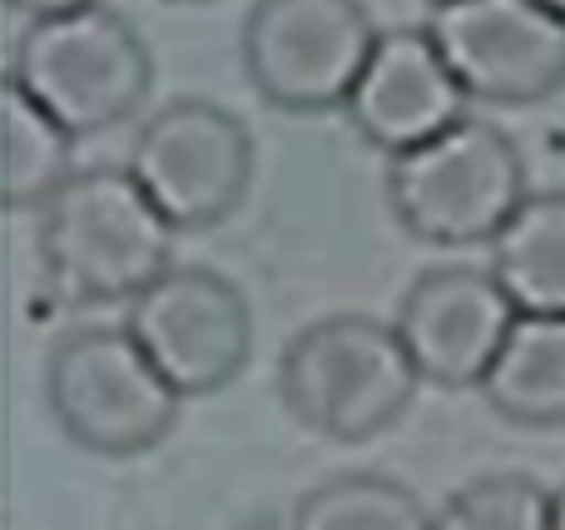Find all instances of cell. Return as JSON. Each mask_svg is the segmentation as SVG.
Listing matches in <instances>:
<instances>
[{
  "label": "cell",
  "instance_id": "16",
  "mask_svg": "<svg viewBox=\"0 0 565 530\" xmlns=\"http://www.w3.org/2000/svg\"><path fill=\"white\" fill-rule=\"evenodd\" d=\"M431 530H551V491L521 472L477 476L431 511Z\"/></svg>",
  "mask_w": 565,
  "mask_h": 530
},
{
  "label": "cell",
  "instance_id": "9",
  "mask_svg": "<svg viewBox=\"0 0 565 530\" xmlns=\"http://www.w3.org/2000/svg\"><path fill=\"white\" fill-rule=\"evenodd\" d=\"M427 35L481 105H541L565 89V20L541 0H441Z\"/></svg>",
  "mask_w": 565,
  "mask_h": 530
},
{
  "label": "cell",
  "instance_id": "18",
  "mask_svg": "<svg viewBox=\"0 0 565 530\" xmlns=\"http://www.w3.org/2000/svg\"><path fill=\"white\" fill-rule=\"evenodd\" d=\"M551 530H565V482L551 491Z\"/></svg>",
  "mask_w": 565,
  "mask_h": 530
},
{
  "label": "cell",
  "instance_id": "12",
  "mask_svg": "<svg viewBox=\"0 0 565 530\" xmlns=\"http://www.w3.org/2000/svg\"><path fill=\"white\" fill-rule=\"evenodd\" d=\"M481 397L511 426H565V317L521 313L481 382Z\"/></svg>",
  "mask_w": 565,
  "mask_h": 530
},
{
  "label": "cell",
  "instance_id": "15",
  "mask_svg": "<svg viewBox=\"0 0 565 530\" xmlns=\"http://www.w3.org/2000/svg\"><path fill=\"white\" fill-rule=\"evenodd\" d=\"M288 530H431V511L392 476L348 472L298 496Z\"/></svg>",
  "mask_w": 565,
  "mask_h": 530
},
{
  "label": "cell",
  "instance_id": "19",
  "mask_svg": "<svg viewBox=\"0 0 565 530\" xmlns=\"http://www.w3.org/2000/svg\"><path fill=\"white\" fill-rule=\"evenodd\" d=\"M541 6H546V10H556V15L565 20V0H541Z\"/></svg>",
  "mask_w": 565,
  "mask_h": 530
},
{
  "label": "cell",
  "instance_id": "8",
  "mask_svg": "<svg viewBox=\"0 0 565 530\" xmlns=\"http://www.w3.org/2000/svg\"><path fill=\"white\" fill-rule=\"evenodd\" d=\"M129 337L184 402L238 382L254 357V313L224 273L179 263L129 303Z\"/></svg>",
  "mask_w": 565,
  "mask_h": 530
},
{
  "label": "cell",
  "instance_id": "1",
  "mask_svg": "<svg viewBox=\"0 0 565 530\" xmlns=\"http://www.w3.org/2000/svg\"><path fill=\"white\" fill-rule=\"evenodd\" d=\"M35 248L65 303H135L174 268V224L149 204L129 169L95 164L40 208Z\"/></svg>",
  "mask_w": 565,
  "mask_h": 530
},
{
  "label": "cell",
  "instance_id": "11",
  "mask_svg": "<svg viewBox=\"0 0 565 530\" xmlns=\"http://www.w3.org/2000/svg\"><path fill=\"white\" fill-rule=\"evenodd\" d=\"M467 99L471 95L427 30H387L352 89L348 119L372 149L397 159L457 129L467 119Z\"/></svg>",
  "mask_w": 565,
  "mask_h": 530
},
{
  "label": "cell",
  "instance_id": "4",
  "mask_svg": "<svg viewBox=\"0 0 565 530\" xmlns=\"http://www.w3.org/2000/svg\"><path fill=\"white\" fill-rule=\"evenodd\" d=\"M10 79L75 139H85L139 115L154 89V55L119 10L85 6L30 20L10 55Z\"/></svg>",
  "mask_w": 565,
  "mask_h": 530
},
{
  "label": "cell",
  "instance_id": "10",
  "mask_svg": "<svg viewBox=\"0 0 565 530\" xmlns=\"http://www.w3.org/2000/svg\"><path fill=\"white\" fill-rule=\"evenodd\" d=\"M516 317V303L491 278V268L441 263L417 273V283L402 293L392 327L417 363L422 382L467 392L487 382Z\"/></svg>",
  "mask_w": 565,
  "mask_h": 530
},
{
  "label": "cell",
  "instance_id": "3",
  "mask_svg": "<svg viewBox=\"0 0 565 530\" xmlns=\"http://www.w3.org/2000/svg\"><path fill=\"white\" fill-rule=\"evenodd\" d=\"M382 188L392 218L431 248L491 244L531 198L521 144L487 119H461L431 144L387 159Z\"/></svg>",
  "mask_w": 565,
  "mask_h": 530
},
{
  "label": "cell",
  "instance_id": "5",
  "mask_svg": "<svg viewBox=\"0 0 565 530\" xmlns=\"http://www.w3.org/2000/svg\"><path fill=\"white\" fill-rule=\"evenodd\" d=\"M45 402L65 442L89 456H145L179 426L184 397L129 327H75L45 357Z\"/></svg>",
  "mask_w": 565,
  "mask_h": 530
},
{
  "label": "cell",
  "instance_id": "2",
  "mask_svg": "<svg viewBox=\"0 0 565 530\" xmlns=\"http://www.w3.org/2000/svg\"><path fill=\"white\" fill-rule=\"evenodd\" d=\"M422 372L397 327L367 313H332L298 327L278 353V397L308 432L358 446L412 407Z\"/></svg>",
  "mask_w": 565,
  "mask_h": 530
},
{
  "label": "cell",
  "instance_id": "6",
  "mask_svg": "<svg viewBox=\"0 0 565 530\" xmlns=\"http://www.w3.org/2000/svg\"><path fill=\"white\" fill-rule=\"evenodd\" d=\"M377 45L362 0H254L244 20V75L282 115L348 109Z\"/></svg>",
  "mask_w": 565,
  "mask_h": 530
},
{
  "label": "cell",
  "instance_id": "20",
  "mask_svg": "<svg viewBox=\"0 0 565 530\" xmlns=\"http://www.w3.org/2000/svg\"><path fill=\"white\" fill-rule=\"evenodd\" d=\"M179 6H204V0H179Z\"/></svg>",
  "mask_w": 565,
  "mask_h": 530
},
{
  "label": "cell",
  "instance_id": "21",
  "mask_svg": "<svg viewBox=\"0 0 565 530\" xmlns=\"http://www.w3.org/2000/svg\"><path fill=\"white\" fill-rule=\"evenodd\" d=\"M431 6H441V0H431Z\"/></svg>",
  "mask_w": 565,
  "mask_h": 530
},
{
  "label": "cell",
  "instance_id": "17",
  "mask_svg": "<svg viewBox=\"0 0 565 530\" xmlns=\"http://www.w3.org/2000/svg\"><path fill=\"white\" fill-rule=\"evenodd\" d=\"M85 6H105V0H10V10L30 20H50V15H70V10H85Z\"/></svg>",
  "mask_w": 565,
  "mask_h": 530
},
{
  "label": "cell",
  "instance_id": "14",
  "mask_svg": "<svg viewBox=\"0 0 565 530\" xmlns=\"http://www.w3.org/2000/svg\"><path fill=\"white\" fill-rule=\"evenodd\" d=\"M75 174V134L6 75L0 85V198L6 208H45Z\"/></svg>",
  "mask_w": 565,
  "mask_h": 530
},
{
  "label": "cell",
  "instance_id": "13",
  "mask_svg": "<svg viewBox=\"0 0 565 530\" xmlns=\"http://www.w3.org/2000/svg\"><path fill=\"white\" fill-rule=\"evenodd\" d=\"M491 278L516 313L565 317V188L531 194L491 238Z\"/></svg>",
  "mask_w": 565,
  "mask_h": 530
},
{
  "label": "cell",
  "instance_id": "7",
  "mask_svg": "<svg viewBox=\"0 0 565 530\" xmlns=\"http://www.w3.org/2000/svg\"><path fill=\"white\" fill-rule=\"evenodd\" d=\"M129 174L174 234L224 224L254 184V134L234 109L214 99H169L139 125Z\"/></svg>",
  "mask_w": 565,
  "mask_h": 530
}]
</instances>
